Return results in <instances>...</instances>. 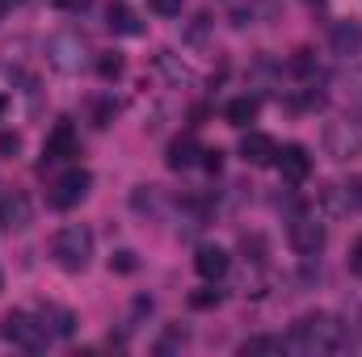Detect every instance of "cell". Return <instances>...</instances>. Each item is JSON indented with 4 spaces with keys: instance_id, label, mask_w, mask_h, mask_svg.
Masks as SVG:
<instances>
[{
    "instance_id": "cell-19",
    "label": "cell",
    "mask_w": 362,
    "mask_h": 357,
    "mask_svg": "<svg viewBox=\"0 0 362 357\" xmlns=\"http://www.w3.org/2000/svg\"><path fill=\"white\" fill-rule=\"evenodd\" d=\"M97 72H101L105 80H114V76L122 72V59H118V55H101V59H97Z\"/></svg>"
},
{
    "instance_id": "cell-15",
    "label": "cell",
    "mask_w": 362,
    "mask_h": 357,
    "mask_svg": "<svg viewBox=\"0 0 362 357\" xmlns=\"http://www.w3.org/2000/svg\"><path fill=\"white\" fill-rule=\"evenodd\" d=\"M38 320H42V324H47V332H55V337H72V328H76L72 311H64V307H55V303H47Z\"/></svg>"
},
{
    "instance_id": "cell-28",
    "label": "cell",
    "mask_w": 362,
    "mask_h": 357,
    "mask_svg": "<svg viewBox=\"0 0 362 357\" xmlns=\"http://www.w3.org/2000/svg\"><path fill=\"white\" fill-rule=\"evenodd\" d=\"M350 92H354V97H362V72H354V76H350Z\"/></svg>"
},
{
    "instance_id": "cell-9",
    "label": "cell",
    "mask_w": 362,
    "mask_h": 357,
    "mask_svg": "<svg viewBox=\"0 0 362 357\" xmlns=\"http://www.w3.org/2000/svg\"><path fill=\"white\" fill-rule=\"evenodd\" d=\"M274 164L282 169L286 181H303L308 173H312V156H308V147H299V143H286V147L274 156Z\"/></svg>"
},
{
    "instance_id": "cell-25",
    "label": "cell",
    "mask_w": 362,
    "mask_h": 357,
    "mask_svg": "<svg viewBox=\"0 0 362 357\" xmlns=\"http://www.w3.org/2000/svg\"><path fill=\"white\" fill-rule=\"evenodd\" d=\"M346 202H350V206H362V181L346 185Z\"/></svg>"
},
{
    "instance_id": "cell-30",
    "label": "cell",
    "mask_w": 362,
    "mask_h": 357,
    "mask_svg": "<svg viewBox=\"0 0 362 357\" xmlns=\"http://www.w3.org/2000/svg\"><path fill=\"white\" fill-rule=\"evenodd\" d=\"M312 4H320V0H312Z\"/></svg>"
},
{
    "instance_id": "cell-10",
    "label": "cell",
    "mask_w": 362,
    "mask_h": 357,
    "mask_svg": "<svg viewBox=\"0 0 362 357\" xmlns=\"http://www.w3.org/2000/svg\"><path fill=\"white\" fill-rule=\"evenodd\" d=\"M240 156H245L249 164L266 169V164H274V156H278V143H274L270 135H262V131H249V135L240 139Z\"/></svg>"
},
{
    "instance_id": "cell-18",
    "label": "cell",
    "mask_w": 362,
    "mask_h": 357,
    "mask_svg": "<svg viewBox=\"0 0 362 357\" xmlns=\"http://www.w3.org/2000/svg\"><path fill=\"white\" fill-rule=\"evenodd\" d=\"M240 353L249 357V353H286V349H282V341H278V337H253V341H245V345H240Z\"/></svg>"
},
{
    "instance_id": "cell-7",
    "label": "cell",
    "mask_w": 362,
    "mask_h": 357,
    "mask_svg": "<svg viewBox=\"0 0 362 357\" xmlns=\"http://www.w3.org/2000/svg\"><path fill=\"white\" fill-rule=\"evenodd\" d=\"M93 177L85 169H72V173H64V177L55 181V189H51V206L55 210H72L76 202H85V193H89Z\"/></svg>"
},
{
    "instance_id": "cell-3",
    "label": "cell",
    "mask_w": 362,
    "mask_h": 357,
    "mask_svg": "<svg viewBox=\"0 0 362 357\" xmlns=\"http://www.w3.org/2000/svg\"><path fill=\"white\" fill-rule=\"evenodd\" d=\"M325 152L333 160L362 156V109H346L325 126Z\"/></svg>"
},
{
    "instance_id": "cell-11",
    "label": "cell",
    "mask_w": 362,
    "mask_h": 357,
    "mask_svg": "<svg viewBox=\"0 0 362 357\" xmlns=\"http://www.w3.org/2000/svg\"><path fill=\"white\" fill-rule=\"evenodd\" d=\"M329 47H333V55H341V59L358 55L362 51V21H337L333 34H329Z\"/></svg>"
},
{
    "instance_id": "cell-29",
    "label": "cell",
    "mask_w": 362,
    "mask_h": 357,
    "mask_svg": "<svg viewBox=\"0 0 362 357\" xmlns=\"http://www.w3.org/2000/svg\"><path fill=\"white\" fill-rule=\"evenodd\" d=\"M8 8H13V0H0V21L8 17Z\"/></svg>"
},
{
    "instance_id": "cell-20",
    "label": "cell",
    "mask_w": 362,
    "mask_h": 357,
    "mask_svg": "<svg viewBox=\"0 0 362 357\" xmlns=\"http://www.w3.org/2000/svg\"><path fill=\"white\" fill-rule=\"evenodd\" d=\"M148 4H152V13H160V17H177L185 0H148Z\"/></svg>"
},
{
    "instance_id": "cell-14",
    "label": "cell",
    "mask_w": 362,
    "mask_h": 357,
    "mask_svg": "<svg viewBox=\"0 0 362 357\" xmlns=\"http://www.w3.org/2000/svg\"><path fill=\"white\" fill-rule=\"evenodd\" d=\"M198 156H202V147H198V139H194V135H181V139L169 143V169H189Z\"/></svg>"
},
{
    "instance_id": "cell-13",
    "label": "cell",
    "mask_w": 362,
    "mask_h": 357,
    "mask_svg": "<svg viewBox=\"0 0 362 357\" xmlns=\"http://www.w3.org/2000/svg\"><path fill=\"white\" fill-rule=\"evenodd\" d=\"M105 21H110L114 34H139V30H144L139 17H135V8H131L127 0H114V4L105 8Z\"/></svg>"
},
{
    "instance_id": "cell-2",
    "label": "cell",
    "mask_w": 362,
    "mask_h": 357,
    "mask_svg": "<svg viewBox=\"0 0 362 357\" xmlns=\"http://www.w3.org/2000/svg\"><path fill=\"white\" fill-rule=\"evenodd\" d=\"M51 257H55V265L68 269V273H81V269L89 265L93 257V236L89 227H81V223H68V227H59L55 231V240H51Z\"/></svg>"
},
{
    "instance_id": "cell-22",
    "label": "cell",
    "mask_w": 362,
    "mask_h": 357,
    "mask_svg": "<svg viewBox=\"0 0 362 357\" xmlns=\"http://www.w3.org/2000/svg\"><path fill=\"white\" fill-rule=\"evenodd\" d=\"M189 303L194 307H215L219 303V290H198V294H189Z\"/></svg>"
},
{
    "instance_id": "cell-16",
    "label": "cell",
    "mask_w": 362,
    "mask_h": 357,
    "mask_svg": "<svg viewBox=\"0 0 362 357\" xmlns=\"http://www.w3.org/2000/svg\"><path fill=\"white\" fill-rule=\"evenodd\" d=\"M25 219H30L25 198H4L0 202V227H25Z\"/></svg>"
},
{
    "instance_id": "cell-12",
    "label": "cell",
    "mask_w": 362,
    "mask_h": 357,
    "mask_svg": "<svg viewBox=\"0 0 362 357\" xmlns=\"http://www.w3.org/2000/svg\"><path fill=\"white\" fill-rule=\"evenodd\" d=\"M42 156H47V164H55V160H68V156H76V131L68 126V122H59L51 135H47V147H42Z\"/></svg>"
},
{
    "instance_id": "cell-23",
    "label": "cell",
    "mask_w": 362,
    "mask_h": 357,
    "mask_svg": "<svg viewBox=\"0 0 362 357\" xmlns=\"http://www.w3.org/2000/svg\"><path fill=\"white\" fill-rule=\"evenodd\" d=\"M350 273H354V277H362V236L354 240V248H350Z\"/></svg>"
},
{
    "instance_id": "cell-1",
    "label": "cell",
    "mask_w": 362,
    "mask_h": 357,
    "mask_svg": "<svg viewBox=\"0 0 362 357\" xmlns=\"http://www.w3.org/2000/svg\"><path fill=\"white\" fill-rule=\"evenodd\" d=\"M346 332L333 315H303L291 324V332L282 337V349L286 353H299V357H312V353H337L346 349Z\"/></svg>"
},
{
    "instance_id": "cell-5",
    "label": "cell",
    "mask_w": 362,
    "mask_h": 357,
    "mask_svg": "<svg viewBox=\"0 0 362 357\" xmlns=\"http://www.w3.org/2000/svg\"><path fill=\"white\" fill-rule=\"evenodd\" d=\"M47 59L59 72H81L89 63V42L81 34H51L47 38Z\"/></svg>"
},
{
    "instance_id": "cell-24",
    "label": "cell",
    "mask_w": 362,
    "mask_h": 357,
    "mask_svg": "<svg viewBox=\"0 0 362 357\" xmlns=\"http://www.w3.org/2000/svg\"><path fill=\"white\" fill-rule=\"evenodd\" d=\"M51 4H55V8H64V13H85L93 0H51Z\"/></svg>"
},
{
    "instance_id": "cell-4",
    "label": "cell",
    "mask_w": 362,
    "mask_h": 357,
    "mask_svg": "<svg viewBox=\"0 0 362 357\" xmlns=\"http://www.w3.org/2000/svg\"><path fill=\"white\" fill-rule=\"evenodd\" d=\"M0 337H4L8 345L25 349V353H42V349H47V341H51L47 324H42V320H34L30 311H8V315L0 320Z\"/></svg>"
},
{
    "instance_id": "cell-27",
    "label": "cell",
    "mask_w": 362,
    "mask_h": 357,
    "mask_svg": "<svg viewBox=\"0 0 362 357\" xmlns=\"http://www.w3.org/2000/svg\"><path fill=\"white\" fill-rule=\"evenodd\" d=\"M0 152H17V135H0Z\"/></svg>"
},
{
    "instance_id": "cell-26",
    "label": "cell",
    "mask_w": 362,
    "mask_h": 357,
    "mask_svg": "<svg viewBox=\"0 0 362 357\" xmlns=\"http://www.w3.org/2000/svg\"><path fill=\"white\" fill-rule=\"evenodd\" d=\"M202 164H206L211 173H219V164H223V160H219V152H202Z\"/></svg>"
},
{
    "instance_id": "cell-17",
    "label": "cell",
    "mask_w": 362,
    "mask_h": 357,
    "mask_svg": "<svg viewBox=\"0 0 362 357\" xmlns=\"http://www.w3.org/2000/svg\"><path fill=\"white\" fill-rule=\"evenodd\" d=\"M253 118H257V101H253V97H236V101L228 105V122H232V126H249Z\"/></svg>"
},
{
    "instance_id": "cell-8",
    "label": "cell",
    "mask_w": 362,
    "mask_h": 357,
    "mask_svg": "<svg viewBox=\"0 0 362 357\" xmlns=\"http://www.w3.org/2000/svg\"><path fill=\"white\" fill-rule=\"evenodd\" d=\"M194 269H198L206 282H219V277L232 269V257H228V248H219V244H202V248L194 253Z\"/></svg>"
},
{
    "instance_id": "cell-6",
    "label": "cell",
    "mask_w": 362,
    "mask_h": 357,
    "mask_svg": "<svg viewBox=\"0 0 362 357\" xmlns=\"http://www.w3.org/2000/svg\"><path fill=\"white\" fill-rule=\"evenodd\" d=\"M291 248L303 253V257H316L325 248V223L312 219V214H295L291 219Z\"/></svg>"
},
{
    "instance_id": "cell-21",
    "label": "cell",
    "mask_w": 362,
    "mask_h": 357,
    "mask_svg": "<svg viewBox=\"0 0 362 357\" xmlns=\"http://www.w3.org/2000/svg\"><path fill=\"white\" fill-rule=\"evenodd\" d=\"M110 269L131 273V269H135V253H114V257H110Z\"/></svg>"
}]
</instances>
